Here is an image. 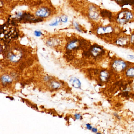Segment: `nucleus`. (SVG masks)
Returning a JSON list of instances; mask_svg holds the SVG:
<instances>
[{"label": "nucleus", "instance_id": "f257e3e1", "mask_svg": "<svg viewBox=\"0 0 134 134\" xmlns=\"http://www.w3.org/2000/svg\"><path fill=\"white\" fill-rule=\"evenodd\" d=\"M134 18V15L131 11L124 10L119 12L116 18V21L119 24H126Z\"/></svg>", "mask_w": 134, "mask_h": 134}, {"label": "nucleus", "instance_id": "f03ea898", "mask_svg": "<svg viewBox=\"0 0 134 134\" xmlns=\"http://www.w3.org/2000/svg\"><path fill=\"white\" fill-rule=\"evenodd\" d=\"M114 31V29L111 26H107L105 27L100 26L97 29L96 33L99 36H103L111 34Z\"/></svg>", "mask_w": 134, "mask_h": 134}, {"label": "nucleus", "instance_id": "7ed1b4c3", "mask_svg": "<svg viewBox=\"0 0 134 134\" xmlns=\"http://www.w3.org/2000/svg\"><path fill=\"white\" fill-rule=\"evenodd\" d=\"M89 17L90 19L93 20H97L100 17V13L96 7L93 6L90 7L89 9Z\"/></svg>", "mask_w": 134, "mask_h": 134}, {"label": "nucleus", "instance_id": "20e7f679", "mask_svg": "<svg viewBox=\"0 0 134 134\" xmlns=\"http://www.w3.org/2000/svg\"><path fill=\"white\" fill-rule=\"evenodd\" d=\"M127 67L126 63L123 61L117 60L112 64V67L116 71L121 72L124 70Z\"/></svg>", "mask_w": 134, "mask_h": 134}, {"label": "nucleus", "instance_id": "39448f33", "mask_svg": "<svg viewBox=\"0 0 134 134\" xmlns=\"http://www.w3.org/2000/svg\"><path fill=\"white\" fill-rule=\"evenodd\" d=\"M104 51L103 49L98 45H94L90 48V54L95 57L102 54Z\"/></svg>", "mask_w": 134, "mask_h": 134}, {"label": "nucleus", "instance_id": "423d86ee", "mask_svg": "<svg viewBox=\"0 0 134 134\" xmlns=\"http://www.w3.org/2000/svg\"><path fill=\"white\" fill-rule=\"evenodd\" d=\"M50 14L49 10L45 7H42L37 11L36 15L37 17H46Z\"/></svg>", "mask_w": 134, "mask_h": 134}, {"label": "nucleus", "instance_id": "0eeeda50", "mask_svg": "<svg viewBox=\"0 0 134 134\" xmlns=\"http://www.w3.org/2000/svg\"><path fill=\"white\" fill-rule=\"evenodd\" d=\"M129 40L130 39L128 36H122L118 38L116 40V45L119 46H125L128 44Z\"/></svg>", "mask_w": 134, "mask_h": 134}, {"label": "nucleus", "instance_id": "6e6552de", "mask_svg": "<svg viewBox=\"0 0 134 134\" xmlns=\"http://www.w3.org/2000/svg\"><path fill=\"white\" fill-rule=\"evenodd\" d=\"M100 15L102 17L105 19H108L109 20L113 19V16L111 12L106 10H103L100 11Z\"/></svg>", "mask_w": 134, "mask_h": 134}, {"label": "nucleus", "instance_id": "1a4fd4ad", "mask_svg": "<svg viewBox=\"0 0 134 134\" xmlns=\"http://www.w3.org/2000/svg\"><path fill=\"white\" fill-rule=\"evenodd\" d=\"M70 83L72 86L76 88H79L81 87V83L80 80L76 77L71 78L70 81Z\"/></svg>", "mask_w": 134, "mask_h": 134}, {"label": "nucleus", "instance_id": "9d476101", "mask_svg": "<svg viewBox=\"0 0 134 134\" xmlns=\"http://www.w3.org/2000/svg\"><path fill=\"white\" fill-rule=\"evenodd\" d=\"M78 44H79V41L77 40H74L70 42V43L67 46V48L69 50L74 49L79 47Z\"/></svg>", "mask_w": 134, "mask_h": 134}, {"label": "nucleus", "instance_id": "9b49d317", "mask_svg": "<svg viewBox=\"0 0 134 134\" xmlns=\"http://www.w3.org/2000/svg\"><path fill=\"white\" fill-rule=\"evenodd\" d=\"M1 80L3 82L5 83H11L12 81L11 78L8 76H3L1 77Z\"/></svg>", "mask_w": 134, "mask_h": 134}, {"label": "nucleus", "instance_id": "f8f14e48", "mask_svg": "<svg viewBox=\"0 0 134 134\" xmlns=\"http://www.w3.org/2000/svg\"><path fill=\"white\" fill-rule=\"evenodd\" d=\"M126 75L129 77H134V68H131L128 69Z\"/></svg>", "mask_w": 134, "mask_h": 134}, {"label": "nucleus", "instance_id": "ddd939ff", "mask_svg": "<svg viewBox=\"0 0 134 134\" xmlns=\"http://www.w3.org/2000/svg\"><path fill=\"white\" fill-rule=\"evenodd\" d=\"M100 77L102 80H107V77L108 76V74L106 71H102V72L100 73Z\"/></svg>", "mask_w": 134, "mask_h": 134}, {"label": "nucleus", "instance_id": "4468645a", "mask_svg": "<svg viewBox=\"0 0 134 134\" xmlns=\"http://www.w3.org/2000/svg\"><path fill=\"white\" fill-rule=\"evenodd\" d=\"M60 21H61L60 17V18H59V17H58V18L56 19V20H55V22H54V23H51L50 24V26H58V25L59 23H60Z\"/></svg>", "mask_w": 134, "mask_h": 134}, {"label": "nucleus", "instance_id": "2eb2a0df", "mask_svg": "<svg viewBox=\"0 0 134 134\" xmlns=\"http://www.w3.org/2000/svg\"><path fill=\"white\" fill-rule=\"evenodd\" d=\"M52 87L54 89H58L60 87V84L58 82H53L51 83Z\"/></svg>", "mask_w": 134, "mask_h": 134}, {"label": "nucleus", "instance_id": "dca6fc26", "mask_svg": "<svg viewBox=\"0 0 134 134\" xmlns=\"http://www.w3.org/2000/svg\"><path fill=\"white\" fill-rule=\"evenodd\" d=\"M61 21L64 23H66L68 21V17L65 15H63L60 17Z\"/></svg>", "mask_w": 134, "mask_h": 134}, {"label": "nucleus", "instance_id": "f3484780", "mask_svg": "<svg viewBox=\"0 0 134 134\" xmlns=\"http://www.w3.org/2000/svg\"><path fill=\"white\" fill-rule=\"evenodd\" d=\"M74 27H75V29H76L77 31L80 32H81L82 30H81L80 26H79V24H78L77 23L75 22L74 24Z\"/></svg>", "mask_w": 134, "mask_h": 134}, {"label": "nucleus", "instance_id": "a211bd4d", "mask_svg": "<svg viewBox=\"0 0 134 134\" xmlns=\"http://www.w3.org/2000/svg\"><path fill=\"white\" fill-rule=\"evenodd\" d=\"M42 34V33L39 30H36L34 32V35L36 36L40 37L41 36Z\"/></svg>", "mask_w": 134, "mask_h": 134}, {"label": "nucleus", "instance_id": "6ab92c4d", "mask_svg": "<svg viewBox=\"0 0 134 134\" xmlns=\"http://www.w3.org/2000/svg\"><path fill=\"white\" fill-rule=\"evenodd\" d=\"M130 43L134 45V33L131 34L130 38Z\"/></svg>", "mask_w": 134, "mask_h": 134}, {"label": "nucleus", "instance_id": "aec40b11", "mask_svg": "<svg viewBox=\"0 0 134 134\" xmlns=\"http://www.w3.org/2000/svg\"><path fill=\"white\" fill-rule=\"evenodd\" d=\"M74 116H75V118H76V119H79L81 118V116L79 114H75Z\"/></svg>", "mask_w": 134, "mask_h": 134}, {"label": "nucleus", "instance_id": "412c9836", "mask_svg": "<svg viewBox=\"0 0 134 134\" xmlns=\"http://www.w3.org/2000/svg\"><path fill=\"white\" fill-rule=\"evenodd\" d=\"M87 128L88 129H92V126H91L90 124H86Z\"/></svg>", "mask_w": 134, "mask_h": 134}, {"label": "nucleus", "instance_id": "4be33fe9", "mask_svg": "<svg viewBox=\"0 0 134 134\" xmlns=\"http://www.w3.org/2000/svg\"><path fill=\"white\" fill-rule=\"evenodd\" d=\"M114 1H115L119 5L120 4V3H121L122 1H123V0H114Z\"/></svg>", "mask_w": 134, "mask_h": 134}, {"label": "nucleus", "instance_id": "5701e85b", "mask_svg": "<svg viewBox=\"0 0 134 134\" xmlns=\"http://www.w3.org/2000/svg\"><path fill=\"white\" fill-rule=\"evenodd\" d=\"M92 131L94 132H97V129L96 128H92Z\"/></svg>", "mask_w": 134, "mask_h": 134}, {"label": "nucleus", "instance_id": "b1692460", "mask_svg": "<svg viewBox=\"0 0 134 134\" xmlns=\"http://www.w3.org/2000/svg\"><path fill=\"white\" fill-rule=\"evenodd\" d=\"M128 58L129 59H132L134 58V56L132 55H128Z\"/></svg>", "mask_w": 134, "mask_h": 134}]
</instances>
